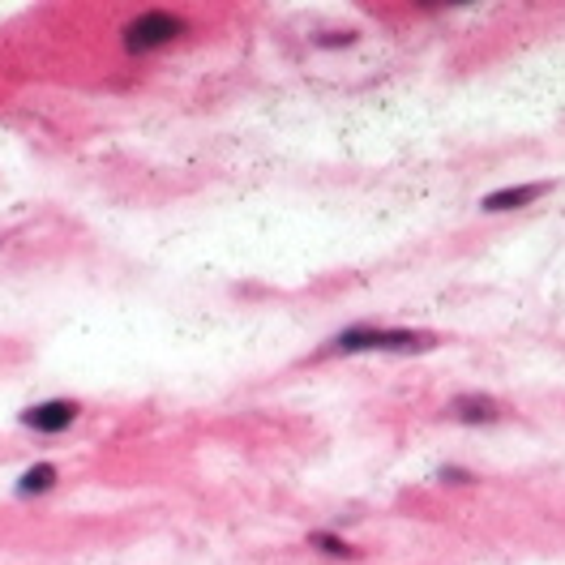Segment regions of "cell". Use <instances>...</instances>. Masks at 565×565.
I'll return each mask as SVG.
<instances>
[{
    "mask_svg": "<svg viewBox=\"0 0 565 565\" xmlns=\"http://www.w3.org/2000/svg\"><path fill=\"white\" fill-rule=\"evenodd\" d=\"M339 355H355V352H390V355H416V352H433L437 348V334L428 330H382V326H352L343 330L334 343H330Z\"/></svg>",
    "mask_w": 565,
    "mask_h": 565,
    "instance_id": "cell-1",
    "label": "cell"
},
{
    "mask_svg": "<svg viewBox=\"0 0 565 565\" xmlns=\"http://www.w3.org/2000/svg\"><path fill=\"white\" fill-rule=\"evenodd\" d=\"M184 31H189V22H184L180 13H172V9H146V13H138V18L125 26V52L146 56V52H154V47L177 43Z\"/></svg>",
    "mask_w": 565,
    "mask_h": 565,
    "instance_id": "cell-2",
    "label": "cell"
},
{
    "mask_svg": "<svg viewBox=\"0 0 565 565\" xmlns=\"http://www.w3.org/2000/svg\"><path fill=\"white\" fill-rule=\"evenodd\" d=\"M77 403L73 398H52V403H39L31 412H22V424L26 428H35V433H61V428H70L77 420Z\"/></svg>",
    "mask_w": 565,
    "mask_h": 565,
    "instance_id": "cell-3",
    "label": "cell"
},
{
    "mask_svg": "<svg viewBox=\"0 0 565 565\" xmlns=\"http://www.w3.org/2000/svg\"><path fill=\"white\" fill-rule=\"evenodd\" d=\"M450 416L462 424H493L501 416V407H497L493 398H484V394H459L450 403Z\"/></svg>",
    "mask_w": 565,
    "mask_h": 565,
    "instance_id": "cell-4",
    "label": "cell"
},
{
    "mask_svg": "<svg viewBox=\"0 0 565 565\" xmlns=\"http://www.w3.org/2000/svg\"><path fill=\"white\" fill-rule=\"evenodd\" d=\"M544 193V184H514V189H497L484 198V211H519Z\"/></svg>",
    "mask_w": 565,
    "mask_h": 565,
    "instance_id": "cell-5",
    "label": "cell"
},
{
    "mask_svg": "<svg viewBox=\"0 0 565 565\" xmlns=\"http://www.w3.org/2000/svg\"><path fill=\"white\" fill-rule=\"evenodd\" d=\"M52 484H56V467H52V462H39V467H31V471L18 480V493L35 497V493H47Z\"/></svg>",
    "mask_w": 565,
    "mask_h": 565,
    "instance_id": "cell-6",
    "label": "cell"
},
{
    "mask_svg": "<svg viewBox=\"0 0 565 565\" xmlns=\"http://www.w3.org/2000/svg\"><path fill=\"white\" fill-rule=\"evenodd\" d=\"M309 544H313L318 553H326V557H343V562H352V557H355V548L348 544V540L326 535V531H313V535H309Z\"/></svg>",
    "mask_w": 565,
    "mask_h": 565,
    "instance_id": "cell-7",
    "label": "cell"
}]
</instances>
